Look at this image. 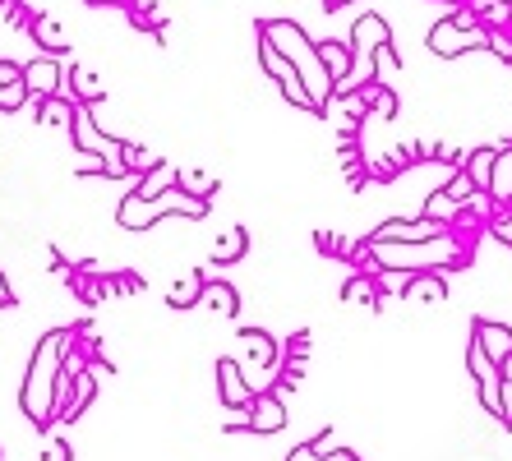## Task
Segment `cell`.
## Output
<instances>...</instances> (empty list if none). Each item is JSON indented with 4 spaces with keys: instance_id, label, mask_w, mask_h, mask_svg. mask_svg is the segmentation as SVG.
Masks as SVG:
<instances>
[{
    "instance_id": "obj_1",
    "label": "cell",
    "mask_w": 512,
    "mask_h": 461,
    "mask_svg": "<svg viewBox=\"0 0 512 461\" xmlns=\"http://www.w3.org/2000/svg\"><path fill=\"white\" fill-rule=\"evenodd\" d=\"M70 346H74V337L65 328L47 332V337L33 346L24 392H19V406H24V415L33 425H51V420H56V388H60V374H65V351H70Z\"/></svg>"
},
{
    "instance_id": "obj_2",
    "label": "cell",
    "mask_w": 512,
    "mask_h": 461,
    "mask_svg": "<svg viewBox=\"0 0 512 461\" xmlns=\"http://www.w3.org/2000/svg\"><path fill=\"white\" fill-rule=\"evenodd\" d=\"M259 37L263 42H273V47L296 65L300 79H305V88H310V97H314V107H319V116H323V111H328V97L337 93V79L328 74V65H323L319 42H310V33H305L300 24H291V19H263Z\"/></svg>"
},
{
    "instance_id": "obj_3",
    "label": "cell",
    "mask_w": 512,
    "mask_h": 461,
    "mask_svg": "<svg viewBox=\"0 0 512 461\" xmlns=\"http://www.w3.org/2000/svg\"><path fill=\"white\" fill-rule=\"evenodd\" d=\"M383 47H393V28H388V19H383V14H374V10H365L356 19V24H351V74H346L342 83H337V88H351V93H356V88H365V83H374V74H379V51Z\"/></svg>"
},
{
    "instance_id": "obj_4",
    "label": "cell",
    "mask_w": 512,
    "mask_h": 461,
    "mask_svg": "<svg viewBox=\"0 0 512 461\" xmlns=\"http://www.w3.org/2000/svg\"><path fill=\"white\" fill-rule=\"evenodd\" d=\"M171 213H185V217H203L208 213V199H194L185 185H171L167 194H157V199H134V194H125L116 208V222L125 226V231H148V226H157L162 217Z\"/></svg>"
},
{
    "instance_id": "obj_5",
    "label": "cell",
    "mask_w": 512,
    "mask_h": 461,
    "mask_svg": "<svg viewBox=\"0 0 512 461\" xmlns=\"http://www.w3.org/2000/svg\"><path fill=\"white\" fill-rule=\"evenodd\" d=\"M471 47H489V28H480L471 10H457V14H448V19H439V24L429 28V51H434V56L453 60Z\"/></svg>"
},
{
    "instance_id": "obj_6",
    "label": "cell",
    "mask_w": 512,
    "mask_h": 461,
    "mask_svg": "<svg viewBox=\"0 0 512 461\" xmlns=\"http://www.w3.org/2000/svg\"><path fill=\"white\" fill-rule=\"evenodd\" d=\"M259 65H263V74L282 88V97L291 102V107L314 111V116H319V107H314V97H310V88H305V79H300V70L273 47V42H263V37H259Z\"/></svg>"
},
{
    "instance_id": "obj_7",
    "label": "cell",
    "mask_w": 512,
    "mask_h": 461,
    "mask_svg": "<svg viewBox=\"0 0 512 461\" xmlns=\"http://www.w3.org/2000/svg\"><path fill=\"white\" fill-rule=\"evenodd\" d=\"M453 226L434 222V217H416V222H402V217H393V222H383L370 231V240H379V245H416V240H439L448 236Z\"/></svg>"
},
{
    "instance_id": "obj_8",
    "label": "cell",
    "mask_w": 512,
    "mask_h": 461,
    "mask_svg": "<svg viewBox=\"0 0 512 461\" xmlns=\"http://www.w3.org/2000/svg\"><path fill=\"white\" fill-rule=\"evenodd\" d=\"M466 365H471V374H476V388H480V406H485L489 415H499L503 420V397H499V383H503V374H499V365L485 355V346L471 337V351H466Z\"/></svg>"
},
{
    "instance_id": "obj_9",
    "label": "cell",
    "mask_w": 512,
    "mask_h": 461,
    "mask_svg": "<svg viewBox=\"0 0 512 461\" xmlns=\"http://www.w3.org/2000/svg\"><path fill=\"white\" fill-rule=\"evenodd\" d=\"M24 88L33 102H47V97L65 93V70H60V56H37L24 65Z\"/></svg>"
},
{
    "instance_id": "obj_10",
    "label": "cell",
    "mask_w": 512,
    "mask_h": 461,
    "mask_svg": "<svg viewBox=\"0 0 512 461\" xmlns=\"http://www.w3.org/2000/svg\"><path fill=\"white\" fill-rule=\"evenodd\" d=\"M217 397H222V406H231V411H250L259 392L250 388V379H245V369H240L236 360H217Z\"/></svg>"
},
{
    "instance_id": "obj_11",
    "label": "cell",
    "mask_w": 512,
    "mask_h": 461,
    "mask_svg": "<svg viewBox=\"0 0 512 461\" xmlns=\"http://www.w3.org/2000/svg\"><path fill=\"white\" fill-rule=\"evenodd\" d=\"M471 337H476V342L485 346V355L494 360V365H503V360L512 355V328H508V323L476 319V323H471Z\"/></svg>"
},
{
    "instance_id": "obj_12",
    "label": "cell",
    "mask_w": 512,
    "mask_h": 461,
    "mask_svg": "<svg viewBox=\"0 0 512 461\" xmlns=\"http://www.w3.org/2000/svg\"><path fill=\"white\" fill-rule=\"evenodd\" d=\"M70 130H74V143H79V153H102V157H107V153H120V139H107V134L93 125V116H88L84 107L74 111V125H70Z\"/></svg>"
},
{
    "instance_id": "obj_13",
    "label": "cell",
    "mask_w": 512,
    "mask_h": 461,
    "mask_svg": "<svg viewBox=\"0 0 512 461\" xmlns=\"http://www.w3.org/2000/svg\"><path fill=\"white\" fill-rule=\"evenodd\" d=\"M250 411H254L250 415V434H277V429L286 425V406H282L277 392H259Z\"/></svg>"
},
{
    "instance_id": "obj_14",
    "label": "cell",
    "mask_w": 512,
    "mask_h": 461,
    "mask_svg": "<svg viewBox=\"0 0 512 461\" xmlns=\"http://www.w3.org/2000/svg\"><path fill=\"white\" fill-rule=\"evenodd\" d=\"M489 199L494 208H512V143H503L494 157V176H489Z\"/></svg>"
},
{
    "instance_id": "obj_15",
    "label": "cell",
    "mask_w": 512,
    "mask_h": 461,
    "mask_svg": "<svg viewBox=\"0 0 512 461\" xmlns=\"http://www.w3.org/2000/svg\"><path fill=\"white\" fill-rule=\"evenodd\" d=\"M97 397V383H93V374L88 369H74V388H70V402L60 406V415L56 420H79V415L88 411V402Z\"/></svg>"
},
{
    "instance_id": "obj_16",
    "label": "cell",
    "mask_w": 512,
    "mask_h": 461,
    "mask_svg": "<svg viewBox=\"0 0 512 461\" xmlns=\"http://www.w3.org/2000/svg\"><path fill=\"white\" fill-rule=\"evenodd\" d=\"M199 305L213 309V314H222V319H236V314H240V296H236V291H231L227 282H208V277H203Z\"/></svg>"
},
{
    "instance_id": "obj_17",
    "label": "cell",
    "mask_w": 512,
    "mask_h": 461,
    "mask_svg": "<svg viewBox=\"0 0 512 461\" xmlns=\"http://www.w3.org/2000/svg\"><path fill=\"white\" fill-rule=\"evenodd\" d=\"M171 185H180V171H171V166H153V171H143V180L134 185V199H157V194H167Z\"/></svg>"
},
{
    "instance_id": "obj_18",
    "label": "cell",
    "mask_w": 512,
    "mask_h": 461,
    "mask_svg": "<svg viewBox=\"0 0 512 461\" xmlns=\"http://www.w3.org/2000/svg\"><path fill=\"white\" fill-rule=\"evenodd\" d=\"M245 249H250V231H245V226H231L227 236L217 240V249H213V263H217V268H227V263L245 259Z\"/></svg>"
},
{
    "instance_id": "obj_19",
    "label": "cell",
    "mask_w": 512,
    "mask_h": 461,
    "mask_svg": "<svg viewBox=\"0 0 512 461\" xmlns=\"http://www.w3.org/2000/svg\"><path fill=\"white\" fill-rule=\"evenodd\" d=\"M245 342H250V374L254 369H273L277 365V342L259 328H245Z\"/></svg>"
},
{
    "instance_id": "obj_20",
    "label": "cell",
    "mask_w": 512,
    "mask_h": 461,
    "mask_svg": "<svg viewBox=\"0 0 512 461\" xmlns=\"http://www.w3.org/2000/svg\"><path fill=\"white\" fill-rule=\"evenodd\" d=\"M70 88H74V97H79V102H88V107L107 97V83L97 79L93 70H84V65H74V70H70Z\"/></svg>"
},
{
    "instance_id": "obj_21",
    "label": "cell",
    "mask_w": 512,
    "mask_h": 461,
    "mask_svg": "<svg viewBox=\"0 0 512 461\" xmlns=\"http://www.w3.org/2000/svg\"><path fill=\"white\" fill-rule=\"evenodd\" d=\"M406 296L429 300V305H443V300H448V286H443V277H434V272H416L411 286H406Z\"/></svg>"
},
{
    "instance_id": "obj_22",
    "label": "cell",
    "mask_w": 512,
    "mask_h": 461,
    "mask_svg": "<svg viewBox=\"0 0 512 461\" xmlns=\"http://www.w3.org/2000/svg\"><path fill=\"white\" fill-rule=\"evenodd\" d=\"M33 37L47 47V56H65L70 51V42H65V33L56 28V19H47V14H37L33 19Z\"/></svg>"
},
{
    "instance_id": "obj_23",
    "label": "cell",
    "mask_w": 512,
    "mask_h": 461,
    "mask_svg": "<svg viewBox=\"0 0 512 461\" xmlns=\"http://www.w3.org/2000/svg\"><path fill=\"white\" fill-rule=\"evenodd\" d=\"M494 157H499V148H476V153H471V162L462 166L466 176L476 180V190H485V194H489V176H494Z\"/></svg>"
},
{
    "instance_id": "obj_24",
    "label": "cell",
    "mask_w": 512,
    "mask_h": 461,
    "mask_svg": "<svg viewBox=\"0 0 512 461\" xmlns=\"http://www.w3.org/2000/svg\"><path fill=\"white\" fill-rule=\"evenodd\" d=\"M342 300L346 305H360V300H370V305H379V286H374V272H356L351 282H346V291H342Z\"/></svg>"
},
{
    "instance_id": "obj_25",
    "label": "cell",
    "mask_w": 512,
    "mask_h": 461,
    "mask_svg": "<svg viewBox=\"0 0 512 461\" xmlns=\"http://www.w3.org/2000/svg\"><path fill=\"white\" fill-rule=\"evenodd\" d=\"M319 56H323V65H328V74H333L337 83L351 74V47H342V42H323Z\"/></svg>"
},
{
    "instance_id": "obj_26",
    "label": "cell",
    "mask_w": 512,
    "mask_h": 461,
    "mask_svg": "<svg viewBox=\"0 0 512 461\" xmlns=\"http://www.w3.org/2000/svg\"><path fill=\"white\" fill-rule=\"evenodd\" d=\"M199 296H203V272H190L185 282H176L171 286V309H190V305H199Z\"/></svg>"
},
{
    "instance_id": "obj_27",
    "label": "cell",
    "mask_w": 512,
    "mask_h": 461,
    "mask_svg": "<svg viewBox=\"0 0 512 461\" xmlns=\"http://www.w3.org/2000/svg\"><path fill=\"white\" fill-rule=\"evenodd\" d=\"M411 277L416 272H406V268H379L374 272V286H379V296H406Z\"/></svg>"
},
{
    "instance_id": "obj_28",
    "label": "cell",
    "mask_w": 512,
    "mask_h": 461,
    "mask_svg": "<svg viewBox=\"0 0 512 461\" xmlns=\"http://www.w3.org/2000/svg\"><path fill=\"white\" fill-rule=\"evenodd\" d=\"M443 194H448V199H453L457 208H462V217H466V208H471V199H476L480 190H476V180L466 176V171H457V176L448 180V185H443Z\"/></svg>"
},
{
    "instance_id": "obj_29",
    "label": "cell",
    "mask_w": 512,
    "mask_h": 461,
    "mask_svg": "<svg viewBox=\"0 0 512 461\" xmlns=\"http://www.w3.org/2000/svg\"><path fill=\"white\" fill-rule=\"evenodd\" d=\"M365 97L374 102V116H379V120H393V111H397L393 88H370V83H365Z\"/></svg>"
},
{
    "instance_id": "obj_30",
    "label": "cell",
    "mask_w": 512,
    "mask_h": 461,
    "mask_svg": "<svg viewBox=\"0 0 512 461\" xmlns=\"http://www.w3.org/2000/svg\"><path fill=\"white\" fill-rule=\"evenodd\" d=\"M24 102H28L24 83H0V111H19Z\"/></svg>"
},
{
    "instance_id": "obj_31",
    "label": "cell",
    "mask_w": 512,
    "mask_h": 461,
    "mask_svg": "<svg viewBox=\"0 0 512 461\" xmlns=\"http://www.w3.org/2000/svg\"><path fill=\"white\" fill-rule=\"evenodd\" d=\"M499 374H503V383H499V397H503V425H512V355L499 365Z\"/></svg>"
},
{
    "instance_id": "obj_32",
    "label": "cell",
    "mask_w": 512,
    "mask_h": 461,
    "mask_svg": "<svg viewBox=\"0 0 512 461\" xmlns=\"http://www.w3.org/2000/svg\"><path fill=\"white\" fill-rule=\"evenodd\" d=\"M489 231H494V236L512 249V208H499V213L489 217Z\"/></svg>"
},
{
    "instance_id": "obj_33",
    "label": "cell",
    "mask_w": 512,
    "mask_h": 461,
    "mask_svg": "<svg viewBox=\"0 0 512 461\" xmlns=\"http://www.w3.org/2000/svg\"><path fill=\"white\" fill-rule=\"evenodd\" d=\"M42 461H74L70 443H65V438H51V443H47V452H42Z\"/></svg>"
},
{
    "instance_id": "obj_34",
    "label": "cell",
    "mask_w": 512,
    "mask_h": 461,
    "mask_svg": "<svg viewBox=\"0 0 512 461\" xmlns=\"http://www.w3.org/2000/svg\"><path fill=\"white\" fill-rule=\"evenodd\" d=\"M180 185H185L194 199H208V190H213V180L208 176H180Z\"/></svg>"
},
{
    "instance_id": "obj_35",
    "label": "cell",
    "mask_w": 512,
    "mask_h": 461,
    "mask_svg": "<svg viewBox=\"0 0 512 461\" xmlns=\"http://www.w3.org/2000/svg\"><path fill=\"white\" fill-rule=\"evenodd\" d=\"M0 83H24V65H14V60H0Z\"/></svg>"
},
{
    "instance_id": "obj_36",
    "label": "cell",
    "mask_w": 512,
    "mask_h": 461,
    "mask_svg": "<svg viewBox=\"0 0 512 461\" xmlns=\"http://www.w3.org/2000/svg\"><path fill=\"white\" fill-rule=\"evenodd\" d=\"M286 461H323V452L314 448V443H300V448L291 452V457H286Z\"/></svg>"
},
{
    "instance_id": "obj_37",
    "label": "cell",
    "mask_w": 512,
    "mask_h": 461,
    "mask_svg": "<svg viewBox=\"0 0 512 461\" xmlns=\"http://www.w3.org/2000/svg\"><path fill=\"white\" fill-rule=\"evenodd\" d=\"M323 461H360L351 448H337V452H323Z\"/></svg>"
},
{
    "instance_id": "obj_38",
    "label": "cell",
    "mask_w": 512,
    "mask_h": 461,
    "mask_svg": "<svg viewBox=\"0 0 512 461\" xmlns=\"http://www.w3.org/2000/svg\"><path fill=\"white\" fill-rule=\"evenodd\" d=\"M5 305H14V296H10V282H5V272H0V309Z\"/></svg>"
},
{
    "instance_id": "obj_39",
    "label": "cell",
    "mask_w": 512,
    "mask_h": 461,
    "mask_svg": "<svg viewBox=\"0 0 512 461\" xmlns=\"http://www.w3.org/2000/svg\"><path fill=\"white\" fill-rule=\"evenodd\" d=\"M328 5H342V0H328Z\"/></svg>"
},
{
    "instance_id": "obj_40",
    "label": "cell",
    "mask_w": 512,
    "mask_h": 461,
    "mask_svg": "<svg viewBox=\"0 0 512 461\" xmlns=\"http://www.w3.org/2000/svg\"><path fill=\"white\" fill-rule=\"evenodd\" d=\"M508 5H512V0H508Z\"/></svg>"
},
{
    "instance_id": "obj_41",
    "label": "cell",
    "mask_w": 512,
    "mask_h": 461,
    "mask_svg": "<svg viewBox=\"0 0 512 461\" xmlns=\"http://www.w3.org/2000/svg\"><path fill=\"white\" fill-rule=\"evenodd\" d=\"M342 5H346V0H342Z\"/></svg>"
}]
</instances>
